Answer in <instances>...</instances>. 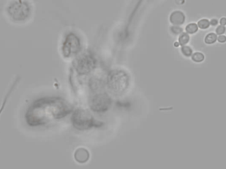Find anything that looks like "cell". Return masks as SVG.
I'll use <instances>...</instances> for the list:
<instances>
[{
	"instance_id": "obj_1",
	"label": "cell",
	"mask_w": 226,
	"mask_h": 169,
	"mask_svg": "<svg viewBox=\"0 0 226 169\" xmlns=\"http://www.w3.org/2000/svg\"><path fill=\"white\" fill-rule=\"evenodd\" d=\"M71 122L75 128L81 131L87 130L102 125L101 123L97 121L89 111L83 109L74 111L71 117Z\"/></svg>"
},
{
	"instance_id": "obj_2",
	"label": "cell",
	"mask_w": 226,
	"mask_h": 169,
	"mask_svg": "<svg viewBox=\"0 0 226 169\" xmlns=\"http://www.w3.org/2000/svg\"><path fill=\"white\" fill-rule=\"evenodd\" d=\"M108 86L113 93L122 94L128 86V76L123 72H114L108 77Z\"/></svg>"
},
{
	"instance_id": "obj_3",
	"label": "cell",
	"mask_w": 226,
	"mask_h": 169,
	"mask_svg": "<svg viewBox=\"0 0 226 169\" xmlns=\"http://www.w3.org/2000/svg\"><path fill=\"white\" fill-rule=\"evenodd\" d=\"M112 101L107 94H99L93 96L90 100V108L95 112L103 113L111 107Z\"/></svg>"
},
{
	"instance_id": "obj_4",
	"label": "cell",
	"mask_w": 226,
	"mask_h": 169,
	"mask_svg": "<svg viewBox=\"0 0 226 169\" xmlns=\"http://www.w3.org/2000/svg\"><path fill=\"white\" fill-rule=\"evenodd\" d=\"M8 13L15 21H23L28 17L29 10L26 3H23L21 0H19L18 3L9 6Z\"/></svg>"
},
{
	"instance_id": "obj_5",
	"label": "cell",
	"mask_w": 226,
	"mask_h": 169,
	"mask_svg": "<svg viewBox=\"0 0 226 169\" xmlns=\"http://www.w3.org/2000/svg\"><path fill=\"white\" fill-rule=\"evenodd\" d=\"M93 63L91 59H87L86 58L81 60L77 64V69L79 74H87L93 69Z\"/></svg>"
},
{
	"instance_id": "obj_6",
	"label": "cell",
	"mask_w": 226,
	"mask_h": 169,
	"mask_svg": "<svg viewBox=\"0 0 226 169\" xmlns=\"http://www.w3.org/2000/svg\"><path fill=\"white\" fill-rule=\"evenodd\" d=\"M89 158V153L88 151L85 148H79L75 153V159L80 163H84L87 162Z\"/></svg>"
},
{
	"instance_id": "obj_7",
	"label": "cell",
	"mask_w": 226,
	"mask_h": 169,
	"mask_svg": "<svg viewBox=\"0 0 226 169\" xmlns=\"http://www.w3.org/2000/svg\"><path fill=\"white\" fill-rule=\"evenodd\" d=\"M171 22L174 25H181L184 23L185 20V15L183 14L181 11H175L171 15L170 17Z\"/></svg>"
},
{
	"instance_id": "obj_8",
	"label": "cell",
	"mask_w": 226,
	"mask_h": 169,
	"mask_svg": "<svg viewBox=\"0 0 226 169\" xmlns=\"http://www.w3.org/2000/svg\"><path fill=\"white\" fill-rule=\"evenodd\" d=\"M217 35L215 33H209L206 36L205 42L208 44H212L215 43L217 40Z\"/></svg>"
},
{
	"instance_id": "obj_9",
	"label": "cell",
	"mask_w": 226,
	"mask_h": 169,
	"mask_svg": "<svg viewBox=\"0 0 226 169\" xmlns=\"http://www.w3.org/2000/svg\"><path fill=\"white\" fill-rule=\"evenodd\" d=\"M198 27L195 23H191L186 27V31L188 34H194L198 31Z\"/></svg>"
},
{
	"instance_id": "obj_10",
	"label": "cell",
	"mask_w": 226,
	"mask_h": 169,
	"mask_svg": "<svg viewBox=\"0 0 226 169\" xmlns=\"http://www.w3.org/2000/svg\"><path fill=\"white\" fill-rule=\"evenodd\" d=\"M192 59L195 62H202L204 59V56L202 53L196 52L192 55Z\"/></svg>"
},
{
	"instance_id": "obj_11",
	"label": "cell",
	"mask_w": 226,
	"mask_h": 169,
	"mask_svg": "<svg viewBox=\"0 0 226 169\" xmlns=\"http://www.w3.org/2000/svg\"><path fill=\"white\" fill-rule=\"evenodd\" d=\"M210 21L208 19H201L198 23V27L201 29H206L210 27Z\"/></svg>"
},
{
	"instance_id": "obj_12",
	"label": "cell",
	"mask_w": 226,
	"mask_h": 169,
	"mask_svg": "<svg viewBox=\"0 0 226 169\" xmlns=\"http://www.w3.org/2000/svg\"><path fill=\"white\" fill-rule=\"evenodd\" d=\"M179 44L184 46L186 44L188 43V42L189 41V36L187 34V33H182L179 38Z\"/></svg>"
},
{
	"instance_id": "obj_13",
	"label": "cell",
	"mask_w": 226,
	"mask_h": 169,
	"mask_svg": "<svg viewBox=\"0 0 226 169\" xmlns=\"http://www.w3.org/2000/svg\"><path fill=\"white\" fill-rule=\"evenodd\" d=\"M181 51H182V54L187 57L191 56L192 54V49L188 46H182V48H181Z\"/></svg>"
},
{
	"instance_id": "obj_14",
	"label": "cell",
	"mask_w": 226,
	"mask_h": 169,
	"mask_svg": "<svg viewBox=\"0 0 226 169\" xmlns=\"http://www.w3.org/2000/svg\"><path fill=\"white\" fill-rule=\"evenodd\" d=\"M225 32V27L223 26H219L216 28V34L219 35H222Z\"/></svg>"
},
{
	"instance_id": "obj_15",
	"label": "cell",
	"mask_w": 226,
	"mask_h": 169,
	"mask_svg": "<svg viewBox=\"0 0 226 169\" xmlns=\"http://www.w3.org/2000/svg\"><path fill=\"white\" fill-rule=\"evenodd\" d=\"M172 31L175 34H179V33H181V32H182V29L178 27H174L172 28Z\"/></svg>"
},
{
	"instance_id": "obj_16",
	"label": "cell",
	"mask_w": 226,
	"mask_h": 169,
	"mask_svg": "<svg viewBox=\"0 0 226 169\" xmlns=\"http://www.w3.org/2000/svg\"><path fill=\"white\" fill-rule=\"evenodd\" d=\"M217 40L220 42V43H224V42H226V37L223 35H219Z\"/></svg>"
},
{
	"instance_id": "obj_17",
	"label": "cell",
	"mask_w": 226,
	"mask_h": 169,
	"mask_svg": "<svg viewBox=\"0 0 226 169\" xmlns=\"http://www.w3.org/2000/svg\"><path fill=\"white\" fill-rule=\"evenodd\" d=\"M210 25H212V26H216V25H218V20H217V19H213L211 20V21L210 22Z\"/></svg>"
},
{
	"instance_id": "obj_18",
	"label": "cell",
	"mask_w": 226,
	"mask_h": 169,
	"mask_svg": "<svg viewBox=\"0 0 226 169\" xmlns=\"http://www.w3.org/2000/svg\"><path fill=\"white\" fill-rule=\"evenodd\" d=\"M219 23H220L222 26L225 25H226V18H225V17L222 18V19H220V21H219Z\"/></svg>"
},
{
	"instance_id": "obj_19",
	"label": "cell",
	"mask_w": 226,
	"mask_h": 169,
	"mask_svg": "<svg viewBox=\"0 0 226 169\" xmlns=\"http://www.w3.org/2000/svg\"><path fill=\"white\" fill-rule=\"evenodd\" d=\"M175 46H179V43H175Z\"/></svg>"
}]
</instances>
